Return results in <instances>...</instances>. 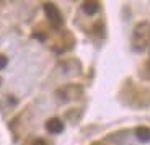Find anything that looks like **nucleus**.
I'll use <instances>...</instances> for the list:
<instances>
[{
    "label": "nucleus",
    "mask_w": 150,
    "mask_h": 145,
    "mask_svg": "<svg viewBox=\"0 0 150 145\" xmlns=\"http://www.w3.org/2000/svg\"><path fill=\"white\" fill-rule=\"evenodd\" d=\"M7 64H8V59L5 56H2V54H0V70L7 67Z\"/></svg>",
    "instance_id": "6"
},
{
    "label": "nucleus",
    "mask_w": 150,
    "mask_h": 145,
    "mask_svg": "<svg viewBox=\"0 0 150 145\" xmlns=\"http://www.w3.org/2000/svg\"><path fill=\"white\" fill-rule=\"evenodd\" d=\"M44 13H46V16H47V20L52 23L54 26H62V23H64V18H62V15H60L59 8H57L56 5L46 4V5H44Z\"/></svg>",
    "instance_id": "2"
},
{
    "label": "nucleus",
    "mask_w": 150,
    "mask_h": 145,
    "mask_svg": "<svg viewBox=\"0 0 150 145\" xmlns=\"http://www.w3.org/2000/svg\"><path fill=\"white\" fill-rule=\"evenodd\" d=\"M46 129H47L49 134H60L64 130V122L57 117H52L46 122Z\"/></svg>",
    "instance_id": "3"
},
{
    "label": "nucleus",
    "mask_w": 150,
    "mask_h": 145,
    "mask_svg": "<svg viewBox=\"0 0 150 145\" xmlns=\"http://www.w3.org/2000/svg\"><path fill=\"white\" fill-rule=\"evenodd\" d=\"M33 145H47V144H46V142L42 140V139H38V140H34V142H33Z\"/></svg>",
    "instance_id": "7"
},
{
    "label": "nucleus",
    "mask_w": 150,
    "mask_h": 145,
    "mask_svg": "<svg viewBox=\"0 0 150 145\" xmlns=\"http://www.w3.org/2000/svg\"><path fill=\"white\" fill-rule=\"evenodd\" d=\"M150 26L147 23H140L134 30V49L135 51H142L147 44V34H149Z\"/></svg>",
    "instance_id": "1"
},
{
    "label": "nucleus",
    "mask_w": 150,
    "mask_h": 145,
    "mask_svg": "<svg viewBox=\"0 0 150 145\" xmlns=\"http://www.w3.org/2000/svg\"><path fill=\"white\" fill-rule=\"evenodd\" d=\"M82 10L83 13H86V15H95L98 10H100V4L98 2H83L82 4Z\"/></svg>",
    "instance_id": "4"
},
{
    "label": "nucleus",
    "mask_w": 150,
    "mask_h": 145,
    "mask_svg": "<svg viewBox=\"0 0 150 145\" xmlns=\"http://www.w3.org/2000/svg\"><path fill=\"white\" fill-rule=\"evenodd\" d=\"M135 137L139 139L140 142H149L150 140V129L149 127H137Z\"/></svg>",
    "instance_id": "5"
}]
</instances>
